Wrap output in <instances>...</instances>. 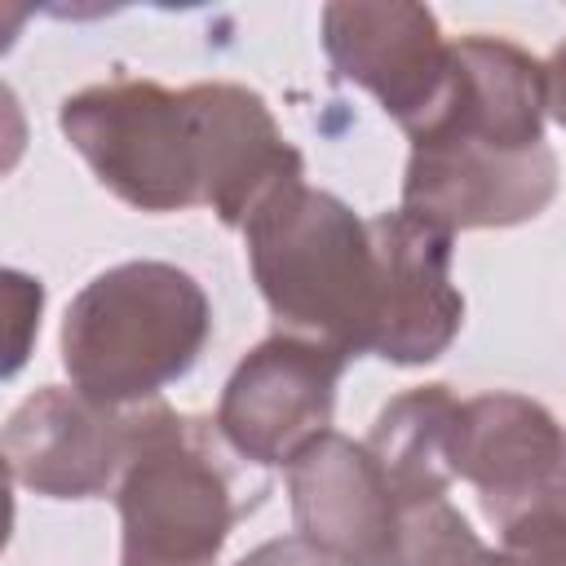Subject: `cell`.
I'll use <instances>...</instances> for the list:
<instances>
[{
  "mask_svg": "<svg viewBox=\"0 0 566 566\" xmlns=\"http://www.w3.org/2000/svg\"><path fill=\"white\" fill-rule=\"evenodd\" d=\"M119 566H212L234 522L256 509L239 495L212 420L164 402L133 407V438L115 478Z\"/></svg>",
  "mask_w": 566,
  "mask_h": 566,
  "instance_id": "cell-3",
  "label": "cell"
},
{
  "mask_svg": "<svg viewBox=\"0 0 566 566\" xmlns=\"http://www.w3.org/2000/svg\"><path fill=\"white\" fill-rule=\"evenodd\" d=\"M345 354L274 332L230 371L217 407V433L252 464H287L305 442L332 429L336 385L345 371Z\"/></svg>",
  "mask_w": 566,
  "mask_h": 566,
  "instance_id": "cell-6",
  "label": "cell"
},
{
  "mask_svg": "<svg viewBox=\"0 0 566 566\" xmlns=\"http://www.w3.org/2000/svg\"><path fill=\"white\" fill-rule=\"evenodd\" d=\"M292 522L332 566H380L398 500L371 451L336 429H323L287 460Z\"/></svg>",
  "mask_w": 566,
  "mask_h": 566,
  "instance_id": "cell-11",
  "label": "cell"
},
{
  "mask_svg": "<svg viewBox=\"0 0 566 566\" xmlns=\"http://www.w3.org/2000/svg\"><path fill=\"white\" fill-rule=\"evenodd\" d=\"M557 195V150L544 142L522 155L469 146H411L402 208L442 230H486L539 217Z\"/></svg>",
  "mask_w": 566,
  "mask_h": 566,
  "instance_id": "cell-12",
  "label": "cell"
},
{
  "mask_svg": "<svg viewBox=\"0 0 566 566\" xmlns=\"http://www.w3.org/2000/svg\"><path fill=\"white\" fill-rule=\"evenodd\" d=\"M190 93L203 119V203L226 226H243L274 186L305 177L301 150L283 137L261 93L230 80L190 84Z\"/></svg>",
  "mask_w": 566,
  "mask_h": 566,
  "instance_id": "cell-13",
  "label": "cell"
},
{
  "mask_svg": "<svg viewBox=\"0 0 566 566\" xmlns=\"http://www.w3.org/2000/svg\"><path fill=\"white\" fill-rule=\"evenodd\" d=\"M44 314V283L27 270L0 265V380L18 376L35 349Z\"/></svg>",
  "mask_w": 566,
  "mask_h": 566,
  "instance_id": "cell-16",
  "label": "cell"
},
{
  "mask_svg": "<svg viewBox=\"0 0 566 566\" xmlns=\"http://www.w3.org/2000/svg\"><path fill=\"white\" fill-rule=\"evenodd\" d=\"M133 438V411L102 407L75 389L44 385L4 420L0 451L22 486L49 500H93L115 491Z\"/></svg>",
  "mask_w": 566,
  "mask_h": 566,
  "instance_id": "cell-10",
  "label": "cell"
},
{
  "mask_svg": "<svg viewBox=\"0 0 566 566\" xmlns=\"http://www.w3.org/2000/svg\"><path fill=\"white\" fill-rule=\"evenodd\" d=\"M27 137H31V128H27L22 102H18V93L0 80V181L22 164V155H27Z\"/></svg>",
  "mask_w": 566,
  "mask_h": 566,
  "instance_id": "cell-18",
  "label": "cell"
},
{
  "mask_svg": "<svg viewBox=\"0 0 566 566\" xmlns=\"http://www.w3.org/2000/svg\"><path fill=\"white\" fill-rule=\"evenodd\" d=\"M451 478H464L482 513L509 526L562 504V429L548 407L522 394L460 398L451 424Z\"/></svg>",
  "mask_w": 566,
  "mask_h": 566,
  "instance_id": "cell-8",
  "label": "cell"
},
{
  "mask_svg": "<svg viewBox=\"0 0 566 566\" xmlns=\"http://www.w3.org/2000/svg\"><path fill=\"white\" fill-rule=\"evenodd\" d=\"M376 252V310L367 354L398 367L433 363L451 349L464 323V296L451 279V230L394 208L367 221Z\"/></svg>",
  "mask_w": 566,
  "mask_h": 566,
  "instance_id": "cell-7",
  "label": "cell"
},
{
  "mask_svg": "<svg viewBox=\"0 0 566 566\" xmlns=\"http://www.w3.org/2000/svg\"><path fill=\"white\" fill-rule=\"evenodd\" d=\"M57 128L128 208L181 212L203 203V119L190 88L115 75L71 93Z\"/></svg>",
  "mask_w": 566,
  "mask_h": 566,
  "instance_id": "cell-4",
  "label": "cell"
},
{
  "mask_svg": "<svg viewBox=\"0 0 566 566\" xmlns=\"http://www.w3.org/2000/svg\"><path fill=\"white\" fill-rule=\"evenodd\" d=\"M239 566H332V562L301 535H287V539H270V544L252 548Z\"/></svg>",
  "mask_w": 566,
  "mask_h": 566,
  "instance_id": "cell-19",
  "label": "cell"
},
{
  "mask_svg": "<svg viewBox=\"0 0 566 566\" xmlns=\"http://www.w3.org/2000/svg\"><path fill=\"white\" fill-rule=\"evenodd\" d=\"M323 49L336 75L367 88L402 133H416L447 88L451 44L424 4H327Z\"/></svg>",
  "mask_w": 566,
  "mask_h": 566,
  "instance_id": "cell-9",
  "label": "cell"
},
{
  "mask_svg": "<svg viewBox=\"0 0 566 566\" xmlns=\"http://www.w3.org/2000/svg\"><path fill=\"white\" fill-rule=\"evenodd\" d=\"M557 102L553 62L500 35H460L451 44L447 88L429 119L407 133L411 146H469L522 155L544 146Z\"/></svg>",
  "mask_w": 566,
  "mask_h": 566,
  "instance_id": "cell-5",
  "label": "cell"
},
{
  "mask_svg": "<svg viewBox=\"0 0 566 566\" xmlns=\"http://www.w3.org/2000/svg\"><path fill=\"white\" fill-rule=\"evenodd\" d=\"M380 566H509V557L478 539L469 517L447 500L402 504Z\"/></svg>",
  "mask_w": 566,
  "mask_h": 566,
  "instance_id": "cell-15",
  "label": "cell"
},
{
  "mask_svg": "<svg viewBox=\"0 0 566 566\" xmlns=\"http://www.w3.org/2000/svg\"><path fill=\"white\" fill-rule=\"evenodd\" d=\"M212 332V305L195 274L168 261L102 270L62 318V367L75 394L102 407H142L181 380Z\"/></svg>",
  "mask_w": 566,
  "mask_h": 566,
  "instance_id": "cell-2",
  "label": "cell"
},
{
  "mask_svg": "<svg viewBox=\"0 0 566 566\" xmlns=\"http://www.w3.org/2000/svg\"><path fill=\"white\" fill-rule=\"evenodd\" d=\"M500 553L509 566H562V504H544L500 526Z\"/></svg>",
  "mask_w": 566,
  "mask_h": 566,
  "instance_id": "cell-17",
  "label": "cell"
},
{
  "mask_svg": "<svg viewBox=\"0 0 566 566\" xmlns=\"http://www.w3.org/2000/svg\"><path fill=\"white\" fill-rule=\"evenodd\" d=\"M252 279L283 332L323 340L345 358L367 354L376 310V252L367 221L305 177L274 186L248 217Z\"/></svg>",
  "mask_w": 566,
  "mask_h": 566,
  "instance_id": "cell-1",
  "label": "cell"
},
{
  "mask_svg": "<svg viewBox=\"0 0 566 566\" xmlns=\"http://www.w3.org/2000/svg\"><path fill=\"white\" fill-rule=\"evenodd\" d=\"M460 398L447 385H420L398 394L389 407H380L367 451L380 464L398 509L447 495L451 478V424H455Z\"/></svg>",
  "mask_w": 566,
  "mask_h": 566,
  "instance_id": "cell-14",
  "label": "cell"
},
{
  "mask_svg": "<svg viewBox=\"0 0 566 566\" xmlns=\"http://www.w3.org/2000/svg\"><path fill=\"white\" fill-rule=\"evenodd\" d=\"M27 18H31V9H27V4H0V53H9V49L18 44V35H22Z\"/></svg>",
  "mask_w": 566,
  "mask_h": 566,
  "instance_id": "cell-21",
  "label": "cell"
},
{
  "mask_svg": "<svg viewBox=\"0 0 566 566\" xmlns=\"http://www.w3.org/2000/svg\"><path fill=\"white\" fill-rule=\"evenodd\" d=\"M9 535H13V469L0 451V553H4Z\"/></svg>",
  "mask_w": 566,
  "mask_h": 566,
  "instance_id": "cell-20",
  "label": "cell"
}]
</instances>
